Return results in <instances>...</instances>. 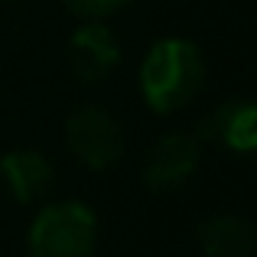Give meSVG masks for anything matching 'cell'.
Returning a JSON list of instances; mask_svg holds the SVG:
<instances>
[{
    "instance_id": "obj_1",
    "label": "cell",
    "mask_w": 257,
    "mask_h": 257,
    "mask_svg": "<svg viewBox=\"0 0 257 257\" xmlns=\"http://www.w3.org/2000/svg\"><path fill=\"white\" fill-rule=\"evenodd\" d=\"M140 98L150 111L173 114L192 104L205 88V56L192 39L166 36L147 49L137 72Z\"/></svg>"
},
{
    "instance_id": "obj_2",
    "label": "cell",
    "mask_w": 257,
    "mask_h": 257,
    "mask_svg": "<svg viewBox=\"0 0 257 257\" xmlns=\"http://www.w3.org/2000/svg\"><path fill=\"white\" fill-rule=\"evenodd\" d=\"M98 244V215L85 202H52L39 208L26 234L30 257H91Z\"/></svg>"
},
{
    "instance_id": "obj_3",
    "label": "cell",
    "mask_w": 257,
    "mask_h": 257,
    "mask_svg": "<svg viewBox=\"0 0 257 257\" xmlns=\"http://www.w3.org/2000/svg\"><path fill=\"white\" fill-rule=\"evenodd\" d=\"M65 144H69L72 157L82 166L94 173H104L120 163L124 157V127L107 107L101 104H85L69 114L65 120Z\"/></svg>"
},
{
    "instance_id": "obj_4",
    "label": "cell",
    "mask_w": 257,
    "mask_h": 257,
    "mask_svg": "<svg viewBox=\"0 0 257 257\" xmlns=\"http://www.w3.org/2000/svg\"><path fill=\"white\" fill-rule=\"evenodd\" d=\"M199 163H202V140L192 131H170L147 153L144 186L153 192H173L192 179Z\"/></svg>"
},
{
    "instance_id": "obj_5",
    "label": "cell",
    "mask_w": 257,
    "mask_h": 257,
    "mask_svg": "<svg viewBox=\"0 0 257 257\" xmlns=\"http://www.w3.org/2000/svg\"><path fill=\"white\" fill-rule=\"evenodd\" d=\"M69 65L75 78H82L88 85L104 82L120 65V43L114 30L104 26L101 20H85L69 36Z\"/></svg>"
},
{
    "instance_id": "obj_6",
    "label": "cell",
    "mask_w": 257,
    "mask_h": 257,
    "mask_svg": "<svg viewBox=\"0 0 257 257\" xmlns=\"http://www.w3.org/2000/svg\"><path fill=\"white\" fill-rule=\"evenodd\" d=\"M0 182L13 202L33 205L52 189L56 170H52L49 157L39 150H7L0 157Z\"/></svg>"
},
{
    "instance_id": "obj_7",
    "label": "cell",
    "mask_w": 257,
    "mask_h": 257,
    "mask_svg": "<svg viewBox=\"0 0 257 257\" xmlns=\"http://www.w3.org/2000/svg\"><path fill=\"white\" fill-rule=\"evenodd\" d=\"M199 140H218L234 153H254L257 147V107L247 98H234L218 104L199 127H195Z\"/></svg>"
},
{
    "instance_id": "obj_8",
    "label": "cell",
    "mask_w": 257,
    "mask_h": 257,
    "mask_svg": "<svg viewBox=\"0 0 257 257\" xmlns=\"http://www.w3.org/2000/svg\"><path fill=\"white\" fill-rule=\"evenodd\" d=\"M195 241H199L205 257H251L254 251V225L244 215L221 212L205 218L195 228Z\"/></svg>"
},
{
    "instance_id": "obj_9",
    "label": "cell",
    "mask_w": 257,
    "mask_h": 257,
    "mask_svg": "<svg viewBox=\"0 0 257 257\" xmlns=\"http://www.w3.org/2000/svg\"><path fill=\"white\" fill-rule=\"evenodd\" d=\"M62 4L69 13H75L82 20H104L111 13H117L127 0H62Z\"/></svg>"
}]
</instances>
